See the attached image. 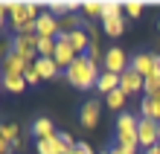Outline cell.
I'll return each instance as SVG.
<instances>
[{
  "label": "cell",
  "instance_id": "6da1fadb",
  "mask_svg": "<svg viewBox=\"0 0 160 154\" xmlns=\"http://www.w3.org/2000/svg\"><path fill=\"white\" fill-rule=\"evenodd\" d=\"M99 73H102L99 64H93L88 55H79V58L73 61L67 70H64V79H67L76 90H90V87H96Z\"/></svg>",
  "mask_w": 160,
  "mask_h": 154
},
{
  "label": "cell",
  "instance_id": "7a4b0ae2",
  "mask_svg": "<svg viewBox=\"0 0 160 154\" xmlns=\"http://www.w3.org/2000/svg\"><path fill=\"white\" fill-rule=\"evenodd\" d=\"M6 15L18 35H35V21L38 17L26 9V0H6Z\"/></svg>",
  "mask_w": 160,
  "mask_h": 154
},
{
  "label": "cell",
  "instance_id": "3957f363",
  "mask_svg": "<svg viewBox=\"0 0 160 154\" xmlns=\"http://www.w3.org/2000/svg\"><path fill=\"white\" fill-rule=\"evenodd\" d=\"M137 125H140V117H134V113H119V117H117V146L131 151V154L140 148Z\"/></svg>",
  "mask_w": 160,
  "mask_h": 154
},
{
  "label": "cell",
  "instance_id": "277c9868",
  "mask_svg": "<svg viewBox=\"0 0 160 154\" xmlns=\"http://www.w3.org/2000/svg\"><path fill=\"white\" fill-rule=\"evenodd\" d=\"M12 52H18L26 64L38 61V38L35 35H15L12 38Z\"/></svg>",
  "mask_w": 160,
  "mask_h": 154
},
{
  "label": "cell",
  "instance_id": "5b68a950",
  "mask_svg": "<svg viewBox=\"0 0 160 154\" xmlns=\"http://www.w3.org/2000/svg\"><path fill=\"white\" fill-rule=\"evenodd\" d=\"M131 67L128 61V55L122 47H111V50H105V58H102V70H108V73H114V76H122Z\"/></svg>",
  "mask_w": 160,
  "mask_h": 154
},
{
  "label": "cell",
  "instance_id": "8992f818",
  "mask_svg": "<svg viewBox=\"0 0 160 154\" xmlns=\"http://www.w3.org/2000/svg\"><path fill=\"white\" fill-rule=\"evenodd\" d=\"M55 41H58V44H55V55H52V58H55V64H58V70H67V67L76 61L79 55H76V50H73L70 35H67V32H61Z\"/></svg>",
  "mask_w": 160,
  "mask_h": 154
},
{
  "label": "cell",
  "instance_id": "52a82bcc",
  "mask_svg": "<svg viewBox=\"0 0 160 154\" xmlns=\"http://www.w3.org/2000/svg\"><path fill=\"white\" fill-rule=\"evenodd\" d=\"M35 35H38V38H58V35H61L58 17L44 9V12L38 15V21H35Z\"/></svg>",
  "mask_w": 160,
  "mask_h": 154
},
{
  "label": "cell",
  "instance_id": "ba28073f",
  "mask_svg": "<svg viewBox=\"0 0 160 154\" xmlns=\"http://www.w3.org/2000/svg\"><path fill=\"white\" fill-rule=\"evenodd\" d=\"M157 128L160 122H152V119H143L140 117V125H137V140H140V148H154L157 146Z\"/></svg>",
  "mask_w": 160,
  "mask_h": 154
},
{
  "label": "cell",
  "instance_id": "9c48e42d",
  "mask_svg": "<svg viewBox=\"0 0 160 154\" xmlns=\"http://www.w3.org/2000/svg\"><path fill=\"white\" fill-rule=\"evenodd\" d=\"M143 87H146V79H143V76H140L137 70H131V67H128V70L119 76V90L125 93V96H131V93H140Z\"/></svg>",
  "mask_w": 160,
  "mask_h": 154
},
{
  "label": "cell",
  "instance_id": "30bf717a",
  "mask_svg": "<svg viewBox=\"0 0 160 154\" xmlns=\"http://www.w3.org/2000/svg\"><path fill=\"white\" fill-rule=\"evenodd\" d=\"M99 117H102V105L96 99H90V102L82 105V113H79L82 128H96V125H99Z\"/></svg>",
  "mask_w": 160,
  "mask_h": 154
},
{
  "label": "cell",
  "instance_id": "8fae6325",
  "mask_svg": "<svg viewBox=\"0 0 160 154\" xmlns=\"http://www.w3.org/2000/svg\"><path fill=\"white\" fill-rule=\"evenodd\" d=\"M102 32H105L108 38H119L122 32H125V12H119V15H108V17H102Z\"/></svg>",
  "mask_w": 160,
  "mask_h": 154
},
{
  "label": "cell",
  "instance_id": "7c38bea8",
  "mask_svg": "<svg viewBox=\"0 0 160 154\" xmlns=\"http://www.w3.org/2000/svg\"><path fill=\"white\" fill-rule=\"evenodd\" d=\"M70 148L61 142V137H47V140H35V154H67Z\"/></svg>",
  "mask_w": 160,
  "mask_h": 154
},
{
  "label": "cell",
  "instance_id": "4fadbf2b",
  "mask_svg": "<svg viewBox=\"0 0 160 154\" xmlns=\"http://www.w3.org/2000/svg\"><path fill=\"white\" fill-rule=\"evenodd\" d=\"M131 70H137L143 79H146V76H152L154 73V55L152 52H137L134 58H131Z\"/></svg>",
  "mask_w": 160,
  "mask_h": 154
},
{
  "label": "cell",
  "instance_id": "5bb4252c",
  "mask_svg": "<svg viewBox=\"0 0 160 154\" xmlns=\"http://www.w3.org/2000/svg\"><path fill=\"white\" fill-rule=\"evenodd\" d=\"M26 67H29V64H26L18 52H12L9 58H3V76H23Z\"/></svg>",
  "mask_w": 160,
  "mask_h": 154
},
{
  "label": "cell",
  "instance_id": "9a60e30c",
  "mask_svg": "<svg viewBox=\"0 0 160 154\" xmlns=\"http://www.w3.org/2000/svg\"><path fill=\"white\" fill-rule=\"evenodd\" d=\"M96 90L99 93H114V90H119V76H114V73H108V70H102L99 73V82H96Z\"/></svg>",
  "mask_w": 160,
  "mask_h": 154
},
{
  "label": "cell",
  "instance_id": "2e32d148",
  "mask_svg": "<svg viewBox=\"0 0 160 154\" xmlns=\"http://www.w3.org/2000/svg\"><path fill=\"white\" fill-rule=\"evenodd\" d=\"M32 137H38V140L55 137V125H52V119H47V117H38V119L32 122Z\"/></svg>",
  "mask_w": 160,
  "mask_h": 154
},
{
  "label": "cell",
  "instance_id": "e0dca14e",
  "mask_svg": "<svg viewBox=\"0 0 160 154\" xmlns=\"http://www.w3.org/2000/svg\"><path fill=\"white\" fill-rule=\"evenodd\" d=\"M70 44H73V50H76V55H88L90 38H88L84 29H76V32H70Z\"/></svg>",
  "mask_w": 160,
  "mask_h": 154
},
{
  "label": "cell",
  "instance_id": "ac0fdd59",
  "mask_svg": "<svg viewBox=\"0 0 160 154\" xmlns=\"http://www.w3.org/2000/svg\"><path fill=\"white\" fill-rule=\"evenodd\" d=\"M35 70L41 73V79H55L58 76V64H55V58H38Z\"/></svg>",
  "mask_w": 160,
  "mask_h": 154
},
{
  "label": "cell",
  "instance_id": "d6986e66",
  "mask_svg": "<svg viewBox=\"0 0 160 154\" xmlns=\"http://www.w3.org/2000/svg\"><path fill=\"white\" fill-rule=\"evenodd\" d=\"M0 84H3V90H9V93H23L26 87H29V84L23 82V76H3Z\"/></svg>",
  "mask_w": 160,
  "mask_h": 154
},
{
  "label": "cell",
  "instance_id": "ffe728a7",
  "mask_svg": "<svg viewBox=\"0 0 160 154\" xmlns=\"http://www.w3.org/2000/svg\"><path fill=\"white\" fill-rule=\"evenodd\" d=\"M55 44H58L55 38H38V58H52L55 55Z\"/></svg>",
  "mask_w": 160,
  "mask_h": 154
},
{
  "label": "cell",
  "instance_id": "44dd1931",
  "mask_svg": "<svg viewBox=\"0 0 160 154\" xmlns=\"http://www.w3.org/2000/svg\"><path fill=\"white\" fill-rule=\"evenodd\" d=\"M143 93L146 96H160V70H154L152 76H146V87H143Z\"/></svg>",
  "mask_w": 160,
  "mask_h": 154
},
{
  "label": "cell",
  "instance_id": "7402d4cb",
  "mask_svg": "<svg viewBox=\"0 0 160 154\" xmlns=\"http://www.w3.org/2000/svg\"><path fill=\"white\" fill-rule=\"evenodd\" d=\"M18 134H21V131H18V125H15V122H0V137H3V140L9 142V146L21 140Z\"/></svg>",
  "mask_w": 160,
  "mask_h": 154
},
{
  "label": "cell",
  "instance_id": "603a6c76",
  "mask_svg": "<svg viewBox=\"0 0 160 154\" xmlns=\"http://www.w3.org/2000/svg\"><path fill=\"white\" fill-rule=\"evenodd\" d=\"M125 99H128V96L122 93V90H114V93L105 96V105H108L111 111H122V108H125Z\"/></svg>",
  "mask_w": 160,
  "mask_h": 154
},
{
  "label": "cell",
  "instance_id": "cb8c5ba5",
  "mask_svg": "<svg viewBox=\"0 0 160 154\" xmlns=\"http://www.w3.org/2000/svg\"><path fill=\"white\" fill-rule=\"evenodd\" d=\"M119 12H125V3H119V0H102V17L119 15Z\"/></svg>",
  "mask_w": 160,
  "mask_h": 154
},
{
  "label": "cell",
  "instance_id": "d4e9b609",
  "mask_svg": "<svg viewBox=\"0 0 160 154\" xmlns=\"http://www.w3.org/2000/svg\"><path fill=\"white\" fill-rule=\"evenodd\" d=\"M143 12H146V6L140 3V0H131V3H125V15H128V17H140Z\"/></svg>",
  "mask_w": 160,
  "mask_h": 154
},
{
  "label": "cell",
  "instance_id": "484cf974",
  "mask_svg": "<svg viewBox=\"0 0 160 154\" xmlns=\"http://www.w3.org/2000/svg\"><path fill=\"white\" fill-rule=\"evenodd\" d=\"M23 82H26V84H38V82H44V79H41V73L35 70V64H29V67H26V73H23Z\"/></svg>",
  "mask_w": 160,
  "mask_h": 154
},
{
  "label": "cell",
  "instance_id": "4316f807",
  "mask_svg": "<svg viewBox=\"0 0 160 154\" xmlns=\"http://www.w3.org/2000/svg\"><path fill=\"white\" fill-rule=\"evenodd\" d=\"M73 151H76V154H93V148L88 146V142H76V146H73Z\"/></svg>",
  "mask_w": 160,
  "mask_h": 154
},
{
  "label": "cell",
  "instance_id": "83f0119b",
  "mask_svg": "<svg viewBox=\"0 0 160 154\" xmlns=\"http://www.w3.org/2000/svg\"><path fill=\"white\" fill-rule=\"evenodd\" d=\"M6 23H9V15H6V3L0 0V29H3Z\"/></svg>",
  "mask_w": 160,
  "mask_h": 154
},
{
  "label": "cell",
  "instance_id": "f1b7e54d",
  "mask_svg": "<svg viewBox=\"0 0 160 154\" xmlns=\"http://www.w3.org/2000/svg\"><path fill=\"white\" fill-rule=\"evenodd\" d=\"M102 154H131V151H125V148H119V146H114V148H105Z\"/></svg>",
  "mask_w": 160,
  "mask_h": 154
},
{
  "label": "cell",
  "instance_id": "f546056e",
  "mask_svg": "<svg viewBox=\"0 0 160 154\" xmlns=\"http://www.w3.org/2000/svg\"><path fill=\"white\" fill-rule=\"evenodd\" d=\"M0 154H12V148H9V142L0 137Z\"/></svg>",
  "mask_w": 160,
  "mask_h": 154
},
{
  "label": "cell",
  "instance_id": "4dcf8cb0",
  "mask_svg": "<svg viewBox=\"0 0 160 154\" xmlns=\"http://www.w3.org/2000/svg\"><path fill=\"white\" fill-rule=\"evenodd\" d=\"M146 154H160V146H154V148H148Z\"/></svg>",
  "mask_w": 160,
  "mask_h": 154
},
{
  "label": "cell",
  "instance_id": "1f68e13d",
  "mask_svg": "<svg viewBox=\"0 0 160 154\" xmlns=\"http://www.w3.org/2000/svg\"><path fill=\"white\" fill-rule=\"evenodd\" d=\"M157 146H160V128H157Z\"/></svg>",
  "mask_w": 160,
  "mask_h": 154
},
{
  "label": "cell",
  "instance_id": "d6a6232c",
  "mask_svg": "<svg viewBox=\"0 0 160 154\" xmlns=\"http://www.w3.org/2000/svg\"><path fill=\"white\" fill-rule=\"evenodd\" d=\"M67 154H76V151H67Z\"/></svg>",
  "mask_w": 160,
  "mask_h": 154
},
{
  "label": "cell",
  "instance_id": "836d02e7",
  "mask_svg": "<svg viewBox=\"0 0 160 154\" xmlns=\"http://www.w3.org/2000/svg\"><path fill=\"white\" fill-rule=\"evenodd\" d=\"M0 79H3V76H0Z\"/></svg>",
  "mask_w": 160,
  "mask_h": 154
}]
</instances>
